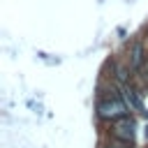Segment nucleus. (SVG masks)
<instances>
[{"instance_id":"f257e3e1","label":"nucleus","mask_w":148,"mask_h":148,"mask_svg":"<svg viewBox=\"0 0 148 148\" xmlns=\"http://www.w3.org/2000/svg\"><path fill=\"white\" fill-rule=\"evenodd\" d=\"M97 113H99V118H104V120H118V118L127 116V106H125V102H120V97L111 95V97H106V99H99Z\"/></svg>"},{"instance_id":"f03ea898","label":"nucleus","mask_w":148,"mask_h":148,"mask_svg":"<svg viewBox=\"0 0 148 148\" xmlns=\"http://www.w3.org/2000/svg\"><path fill=\"white\" fill-rule=\"evenodd\" d=\"M134 127H136L134 120L127 118V116H123V118L113 120V136L118 141H123V143H132L134 141Z\"/></svg>"},{"instance_id":"7ed1b4c3","label":"nucleus","mask_w":148,"mask_h":148,"mask_svg":"<svg viewBox=\"0 0 148 148\" xmlns=\"http://www.w3.org/2000/svg\"><path fill=\"white\" fill-rule=\"evenodd\" d=\"M143 62H146L143 44H141V42H134V44H132V51H130V67L136 72V69H141V67H143Z\"/></svg>"},{"instance_id":"20e7f679","label":"nucleus","mask_w":148,"mask_h":148,"mask_svg":"<svg viewBox=\"0 0 148 148\" xmlns=\"http://www.w3.org/2000/svg\"><path fill=\"white\" fill-rule=\"evenodd\" d=\"M123 95H125V102L134 109V111H143V102H141V97H139V92L132 88V86H127V83H123Z\"/></svg>"},{"instance_id":"39448f33","label":"nucleus","mask_w":148,"mask_h":148,"mask_svg":"<svg viewBox=\"0 0 148 148\" xmlns=\"http://www.w3.org/2000/svg\"><path fill=\"white\" fill-rule=\"evenodd\" d=\"M118 81L120 83H127V69L125 67H118Z\"/></svg>"},{"instance_id":"423d86ee","label":"nucleus","mask_w":148,"mask_h":148,"mask_svg":"<svg viewBox=\"0 0 148 148\" xmlns=\"http://www.w3.org/2000/svg\"><path fill=\"white\" fill-rule=\"evenodd\" d=\"M146 67H148V60H146Z\"/></svg>"}]
</instances>
